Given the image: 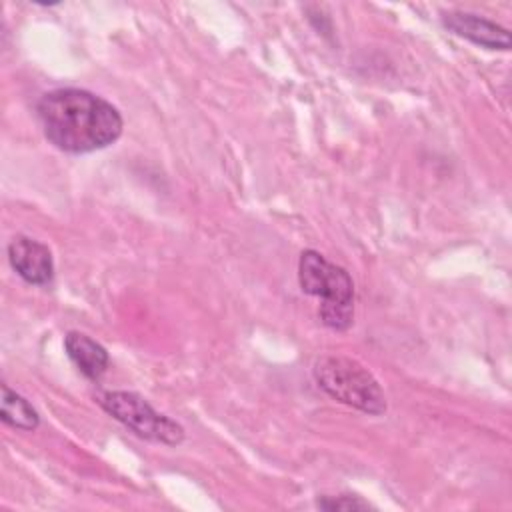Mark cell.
Segmentation results:
<instances>
[{"label": "cell", "instance_id": "6da1fadb", "mask_svg": "<svg viewBox=\"0 0 512 512\" xmlns=\"http://www.w3.org/2000/svg\"><path fill=\"white\" fill-rule=\"evenodd\" d=\"M36 114L48 142L70 154L106 148L122 134L120 112L108 100L82 88L46 92L36 104Z\"/></svg>", "mask_w": 512, "mask_h": 512}, {"label": "cell", "instance_id": "7a4b0ae2", "mask_svg": "<svg viewBox=\"0 0 512 512\" xmlns=\"http://www.w3.org/2000/svg\"><path fill=\"white\" fill-rule=\"evenodd\" d=\"M298 282L302 292L320 298V320L336 332H344L354 320V282L350 274L328 262L316 250H304L298 262Z\"/></svg>", "mask_w": 512, "mask_h": 512}, {"label": "cell", "instance_id": "3957f363", "mask_svg": "<svg viewBox=\"0 0 512 512\" xmlns=\"http://www.w3.org/2000/svg\"><path fill=\"white\" fill-rule=\"evenodd\" d=\"M316 384L334 400L366 414H384L386 396L372 372L348 356L324 354L314 360Z\"/></svg>", "mask_w": 512, "mask_h": 512}, {"label": "cell", "instance_id": "277c9868", "mask_svg": "<svg viewBox=\"0 0 512 512\" xmlns=\"http://www.w3.org/2000/svg\"><path fill=\"white\" fill-rule=\"evenodd\" d=\"M96 402L140 438L168 446H176L184 440V428L176 420L154 410L150 402L136 392L108 390L98 394Z\"/></svg>", "mask_w": 512, "mask_h": 512}, {"label": "cell", "instance_id": "5b68a950", "mask_svg": "<svg viewBox=\"0 0 512 512\" xmlns=\"http://www.w3.org/2000/svg\"><path fill=\"white\" fill-rule=\"evenodd\" d=\"M8 260L16 274L28 284L42 286L48 284L54 276V260L50 248L34 238L16 236L8 244Z\"/></svg>", "mask_w": 512, "mask_h": 512}, {"label": "cell", "instance_id": "8992f818", "mask_svg": "<svg viewBox=\"0 0 512 512\" xmlns=\"http://www.w3.org/2000/svg\"><path fill=\"white\" fill-rule=\"evenodd\" d=\"M442 24L452 34L466 38L478 46L488 50H508L510 48V32L500 24L482 18L470 12H442Z\"/></svg>", "mask_w": 512, "mask_h": 512}, {"label": "cell", "instance_id": "52a82bcc", "mask_svg": "<svg viewBox=\"0 0 512 512\" xmlns=\"http://www.w3.org/2000/svg\"><path fill=\"white\" fill-rule=\"evenodd\" d=\"M64 348L74 366L90 380H98L108 368V352L106 348L82 332H68L64 336Z\"/></svg>", "mask_w": 512, "mask_h": 512}, {"label": "cell", "instance_id": "ba28073f", "mask_svg": "<svg viewBox=\"0 0 512 512\" xmlns=\"http://www.w3.org/2000/svg\"><path fill=\"white\" fill-rule=\"evenodd\" d=\"M0 418L4 424L18 430H36L40 424V416L36 408L18 392L10 390L8 384H2V410Z\"/></svg>", "mask_w": 512, "mask_h": 512}, {"label": "cell", "instance_id": "9c48e42d", "mask_svg": "<svg viewBox=\"0 0 512 512\" xmlns=\"http://www.w3.org/2000/svg\"><path fill=\"white\" fill-rule=\"evenodd\" d=\"M318 508L322 510H366L372 508L366 500L350 494H340V496H322L318 498Z\"/></svg>", "mask_w": 512, "mask_h": 512}]
</instances>
